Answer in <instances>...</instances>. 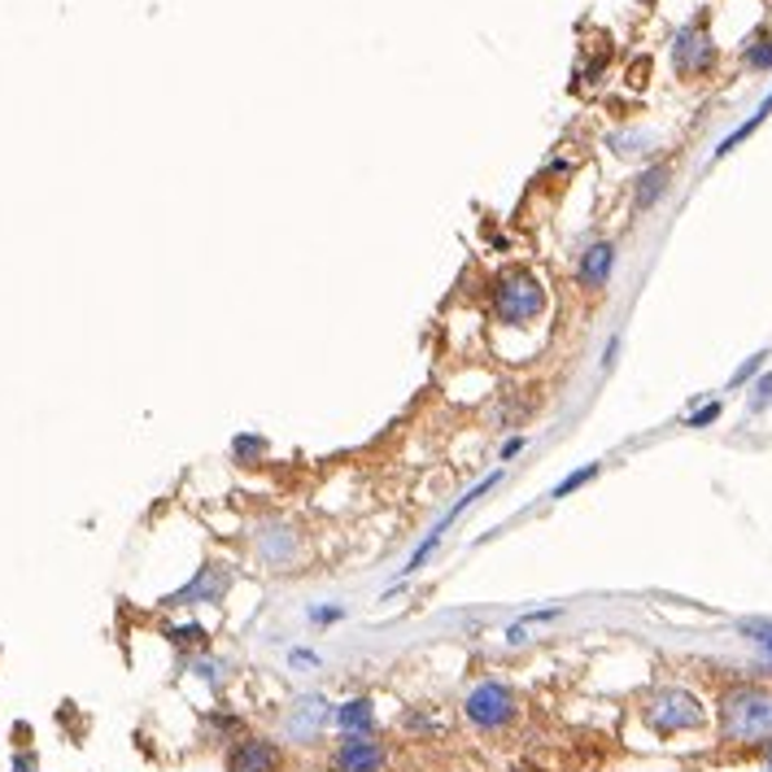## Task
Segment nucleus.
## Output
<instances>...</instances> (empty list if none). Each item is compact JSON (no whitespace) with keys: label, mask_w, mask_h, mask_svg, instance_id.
Segmentation results:
<instances>
[{"label":"nucleus","mask_w":772,"mask_h":772,"mask_svg":"<svg viewBox=\"0 0 772 772\" xmlns=\"http://www.w3.org/2000/svg\"><path fill=\"white\" fill-rule=\"evenodd\" d=\"M721 737L737 746H755L772 737V690L733 685L721 694Z\"/></svg>","instance_id":"1"},{"label":"nucleus","mask_w":772,"mask_h":772,"mask_svg":"<svg viewBox=\"0 0 772 772\" xmlns=\"http://www.w3.org/2000/svg\"><path fill=\"white\" fill-rule=\"evenodd\" d=\"M489 310H494V319H498L502 328H532V323L546 314V289H541V280H537L532 271L511 266V271H502V275L494 280V289H489Z\"/></svg>","instance_id":"2"},{"label":"nucleus","mask_w":772,"mask_h":772,"mask_svg":"<svg viewBox=\"0 0 772 772\" xmlns=\"http://www.w3.org/2000/svg\"><path fill=\"white\" fill-rule=\"evenodd\" d=\"M646 724L655 729V733H685V729H698V724L707 721V712H703V703L690 694V690H676V685H664V690H655L651 698H646Z\"/></svg>","instance_id":"3"},{"label":"nucleus","mask_w":772,"mask_h":772,"mask_svg":"<svg viewBox=\"0 0 772 772\" xmlns=\"http://www.w3.org/2000/svg\"><path fill=\"white\" fill-rule=\"evenodd\" d=\"M463 712L476 729L494 733V729H507L519 716V698H515L511 685H502V681H480L476 690H467Z\"/></svg>","instance_id":"4"},{"label":"nucleus","mask_w":772,"mask_h":772,"mask_svg":"<svg viewBox=\"0 0 772 772\" xmlns=\"http://www.w3.org/2000/svg\"><path fill=\"white\" fill-rule=\"evenodd\" d=\"M672 66H676V75H685V79H698V75H707V70L716 66V45L707 40L703 22H690V27L672 40Z\"/></svg>","instance_id":"5"},{"label":"nucleus","mask_w":772,"mask_h":772,"mask_svg":"<svg viewBox=\"0 0 772 772\" xmlns=\"http://www.w3.org/2000/svg\"><path fill=\"white\" fill-rule=\"evenodd\" d=\"M227 772H284V746L275 737L241 733V742L227 751Z\"/></svg>","instance_id":"6"},{"label":"nucleus","mask_w":772,"mask_h":772,"mask_svg":"<svg viewBox=\"0 0 772 772\" xmlns=\"http://www.w3.org/2000/svg\"><path fill=\"white\" fill-rule=\"evenodd\" d=\"M332 703L328 698H319V694H306V698H297L289 712H284V737L289 742H319L323 733H328V724H332Z\"/></svg>","instance_id":"7"},{"label":"nucleus","mask_w":772,"mask_h":772,"mask_svg":"<svg viewBox=\"0 0 772 772\" xmlns=\"http://www.w3.org/2000/svg\"><path fill=\"white\" fill-rule=\"evenodd\" d=\"M498 480H502V471H489V476H485L480 485H471L463 498H459V502H455L450 511L441 515V524H437V528H432V532H428V537H423V541L414 546V555H411V564H407V571H419V567L428 564V555H432V550H437V546L446 541V532L455 528V519H459V515H463L467 507H476V502H480V498H485V494H489V489H494Z\"/></svg>","instance_id":"8"},{"label":"nucleus","mask_w":772,"mask_h":772,"mask_svg":"<svg viewBox=\"0 0 772 772\" xmlns=\"http://www.w3.org/2000/svg\"><path fill=\"white\" fill-rule=\"evenodd\" d=\"M227 585H232V567L218 564V559H209L202 564V571L184 585V589H175L170 598H166V607H197V603H223V594H227Z\"/></svg>","instance_id":"9"},{"label":"nucleus","mask_w":772,"mask_h":772,"mask_svg":"<svg viewBox=\"0 0 772 772\" xmlns=\"http://www.w3.org/2000/svg\"><path fill=\"white\" fill-rule=\"evenodd\" d=\"M389 751L375 737H341V746L332 751V769L336 772H384Z\"/></svg>","instance_id":"10"},{"label":"nucleus","mask_w":772,"mask_h":772,"mask_svg":"<svg viewBox=\"0 0 772 772\" xmlns=\"http://www.w3.org/2000/svg\"><path fill=\"white\" fill-rule=\"evenodd\" d=\"M612 266H616V245L612 241H598V245H589L585 254H580V266H576V280H580V289H589V293H598L607 280H612Z\"/></svg>","instance_id":"11"},{"label":"nucleus","mask_w":772,"mask_h":772,"mask_svg":"<svg viewBox=\"0 0 772 772\" xmlns=\"http://www.w3.org/2000/svg\"><path fill=\"white\" fill-rule=\"evenodd\" d=\"M332 724H336L345 737H371V733H375V703H371V698H345V703L332 712Z\"/></svg>","instance_id":"12"},{"label":"nucleus","mask_w":772,"mask_h":772,"mask_svg":"<svg viewBox=\"0 0 772 772\" xmlns=\"http://www.w3.org/2000/svg\"><path fill=\"white\" fill-rule=\"evenodd\" d=\"M668 166H651L642 179H637V209H651L664 193H668Z\"/></svg>","instance_id":"13"},{"label":"nucleus","mask_w":772,"mask_h":772,"mask_svg":"<svg viewBox=\"0 0 772 772\" xmlns=\"http://www.w3.org/2000/svg\"><path fill=\"white\" fill-rule=\"evenodd\" d=\"M257 546H262V555H266L271 564H289V559H293V532H289V528H280V541L262 537Z\"/></svg>","instance_id":"14"},{"label":"nucleus","mask_w":772,"mask_h":772,"mask_svg":"<svg viewBox=\"0 0 772 772\" xmlns=\"http://www.w3.org/2000/svg\"><path fill=\"white\" fill-rule=\"evenodd\" d=\"M232 455H236L241 463H257V459L266 455V441H262V437H254V432H241V437L232 441Z\"/></svg>","instance_id":"15"},{"label":"nucleus","mask_w":772,"mask_h":772,"mask_svg":"<svg viewBox=\"0 0 772 772\" xmlns=\"http://www.w3.org/2000/svg\"><path fill=\"white\" fill-rule=\"evenodd\" d=\"M598 471H603L598 463H589V467H580V471H571L567 480H559V485H555V494H550V498H571V494H576L580 485H589V480H594Z\"/></svg>","instance_id":"16"},{"label":"nucleus","mask_w":772,"mask_h":772,"mask_svg":"<svg viewBox=\"0 0 772 772\" xmlns=\"http://www.w3.org/2000/svg\"><path fill=\"white\" fill-rule=\"evenodd\" d=\"M764 359H769V354H751V359H746V362H742V367H737V371H733V380H729V389H737V384H746V380H751V375H755V371L764 367Z\"/></svg>","instance_id":"17"},{"label":"nucleus","mask_w":772,"mask_h":772,"mask_svg":"<svg viewBox=\"0 0 772 772\" xmlns=\"http://www.w3.org/2000/svg\"><path fill=\"white\" fill-rule=\"evenodd\" d=\"M170 637H175V642H206V628H202V624H175Z\"/></svg>","instance_id":"18"},{"label":"nucleus","mask_w":772,"mask_h":772,"mask_svg":"<svg viewBox=\"0 0 772 772\" xmlns=\"http://www.w3.org/2000/svg\"><path fill=\"white\" fill-rule=\"evenodd\" d=\"M716 419H721V402H707L703 411L690 414V428H707V423H716Z\"/></svg>","instance_id":"19"},{"label":"nucleus","mask_w":772,"mask_h":772,"mask_svg":"<svg viewBox=\"0 0 772 772\" xmlns=\"http://www.w3.org/2000/svg\"><path fill=\"white\" fill-rule=\"evenodd\" d=\"M746 66H755V70H769V66H772V40H769V45H755V49L746 52Z\"/></svg>","instance_id":"20"},{"label":"nucleus","mask_w":772,"mask_h":772,"mask_svg":"<svg viewBox=\"0 0 772 772\" xmlns=\"http://www.w3.org/2000/svg\"><path fill=\"white\" fill-rule=\"evenodd\" d=\"M769 402H772V371H769V375H764V380H760V384H755V398H751V411H764Z\"/></svg>","instance_id":"21"},{"label":"nucleus","mask_w":772,"mask_h":772,"mask_svg":"<svg viewBox=\"0 0 772 772\" xmlns=\"http://www.w3.org/2000/svg\"><path fill=\"white\" fill-rule=\"evenodd\" d=\"M742 633L755 637V642H764V651L772 655V624H755V619H751V624H742Z\"/></svg>","instance_id":"22"},{"label":"nucleus","mask_w":772,"mask_h":772,"mask_svg":"<svg viewBox=\"0 0 772 772\" xmlns=\"http://www.w3.org/2000/svg\"><path fill=\"white\" fill-rule=\"evenodd\" d=\"M341 616H345L341 607H314V612H310V619H314V624H332V619H341Z\"/></svg>","instance_id":"23"},{"label":"nucleus","mask_w":772,"mask_h":772,"mask_svg":"<svg viewBox=\"0 0 772 772\" xmlns=\"http://www.w3.org/2000/svg\"><path fill=\"white\" fill-rule=\"evenodd\" d=\"M13 772H36V751H18L13 755Z\"/></svg>","instance_id":"24"},{"label":"nucleus","mask_w":772,"mask_h":772,"mask_svg":"<svg viewBox=\"0 0 772 772\" xmlns=\"http://www.w3.org/2000/svg\"><path fill=\"white\" fill-rule=\"evenodd\" d=\"M524 446H528V441H524V437H511V441H507V446H502V463H507V459H515V455H519V450H524Z\"/></svg>","instance_id":"25"},{"label":"nucleus","mask_w":772,"mask_h":772,"mask_svg":"<svg viewBox=\"0 0 772 772\" xmlns=\"http://www.w3.org/2000/svg\"><path fill=\"white\" fill-rule=\"evenodd\" d=\"M616 354H619V336H612V345H607V354H603V371L616 362Z\"/></svg>","instance_id":"26"},{"label":"nucleus","mask_w":772,"mask_h":772,"mask_svg":"<svg viewBox=\"0 0 772 772\" xmlns=\"http://www.w3.org/2000/svg\"><path fill=\"white\" fill-rule=\"evenodd\" d=\"M293 664H302V668H310V664H314V655H310V651H293Z\"/></svg>","instance_id":"27"},{"label":"nucleus","mask_w":772,"mask_h":772,"mask_svg":"<svg viewBox=\"0 0 772 772\" xmlns=\"http://www.w3.org/2000/svg\"><path fill=\"white\" fill-rule=\"evenodd\" d=\"M764 772H772V737L764 742Z\"/></svg>","instance_id":"28"},{"label":"nucleus","mask_w":772,"mask_h":772,"mask_svg":"<svg viewBox=\"0 0 772 772\" xmlns=\"http://www.w3.org/2000/svg\"><path fill=\"white\" fill-rule=\"evenodd\" d=\"M511 772H541V769H528V764H524V769H511Z\"/></svg>","instance_id":"29"},{"label":"nucleus","mask_w":772,"mask_h":772,"mask_svg":"<svg viewBox=\"0 0 772 772\" xmlns=\"http://www.w3.org/2000/svg\"><path fill=\"white\" fill-rule=\"evenodd\" d=\"M769 97H772V92H769Z\"/></svg>","instance_id":"30"}]
</instances>
